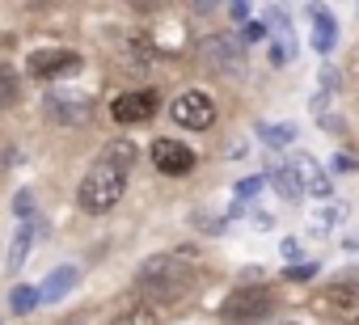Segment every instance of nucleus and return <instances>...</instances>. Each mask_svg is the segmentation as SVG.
<instances>
[{"mask_svg": "<svg viewBox=\"0 0 359 325\" xmlns=\"http://www.w3.org/2000/svg\"><path fill=\"white\" fill-rule=\"evenodd\" d=\"M191 283H195V275L187 266V254H156L135 275V287L148 291L152 300H177Z\"/></svg>", "mask_w": 359, "mask_h": 325, "instance_id": "nucleus-1", "label": "nucleus"}, {"mask_svg": "<svg viewBox=\"0 0 359 325\" xmlns=\"http://www.w3.org/2000/svg\"><path fill=\"white\" fill-rule=\"evenodd\" d=\"M123 191H127V170L123 165H110V160L97 156V165L85 174V182L76 191V203H81V212L102 216V212H110L123 199Z\"/></svg>", "mask_w": 359, "mask_h": 325, "instance_id": "nucleus-2", "label": "nucleus"}, {"mask_svg": "<svg viewBox=\"0 0 359 325\" xmlns=\"http://www.w3.org/2000/svg\"><path fill=\"white\" fill-rule=\"evenodd\" d=\"M271 312H275V296L266 287H237L220 304V321L224 325H262Z\"/></svg>", "mask_w": 359, "mask_h": 325, "instance_id": "nucleus-3", "label": "nucleus"}, {"mask_svg": "<svg viewBox=\"0 0 359 325\" xmlns=\"http://www.w3.org/2000/svg\"><path fill=\"white\" fill-rule=\"evenodd\" d=\"M203 64L220 76H245V43H237L233 34H212L203 43Z\"/></svg>", "mask_w": 359, "mask_h": 325, "instance_id": "nucleus-4", "label": "nucleus"}, {"mask_svg": "<svg viewBox=\"0 0 359 325\" xmlns=\"http://www.w3.org/2000/svg\"><path fill=\"white\" fill-rule=\"evenodd\" d=\"M169 114H173L177 127H187V131H208L216 123V102L203 89H187V93L173 97V110Z\"/></svg>", "mask_w": 359, "mask_h": 325, "instance_id": "nucleus-5", "label": "nucleus"}, {"mask_svg": "<svg viewBox=\"0 0 359 325\" xmlns=\"http://www.w3.org/2000/svg\"><path fill=\"white\" fill-rule=\"evenodd\" d=\"M76 68H81V55L76 51H60V47L30 51V60H26V76H34V81H60V76H72Z\"/></svg>", "mask_w": 359, "mask_h": 325, "instance_id": "nucleus-6", "label": "nucleus"}, {"mask_svg": "<svg viewBox=\"0 0 359 325\" xmlns=\"http://www.w3.org/2000/svg\"><path fill=\"white\" fill-rule=\"evenodd\" d=\"M156 89H131V93H118L114 102H110V118L114 123H148L152 114H156Z\"/></svg>", "mask_w": 359, "mask_h": 325, "instance_id": "nucleus-7", "label": "nucleus"}, {"mask_svg": "<svg viewBox=\"0 0 359 325\" xmlns=\"http://www.w3.org/2000/svg\"><path fill=\"white\" fill-rule=\"evenodd\" d=\"M152 165L165 174V178H187L195 170V152L177 139H152Z\"/></svg>", "mask_w": 359, "mask_h": 325, "instance_id": "nucleus-8", "label": "nucleus"}, {"mask_svg": "<svg viewBox=\"0 0 359 325\" xmlns=\"http://www.w3.org/2000/svg\"><path fill=\"white\" fill-rule=\"evenodd\" d=\"M317 308H330L338 321H346V325H359V283H346V279H338L334 287H325V291L317 296Z\"/></svg>", "mask_w": 359, "mask_h": 325, "instance_id": "nucleus-9", "label": "nucleus"}, {"mask_svg": "<svg viewBox=\"0 0 359 325\" xmlns=\"http://www.w3.org/2000/svg\"><path fill=\"white\" fill-rule=\"evenodd\" d=\"M43 110H47L51 123H64V127L89 123V97H85V93H47Z\"/></svg>", "mask_w": 359, "mask_h": 325, "instance_id": "nucleus-10", "label": "nucleus"}, {"mask_svg": "<svg viewBox=\"0 0 359 325\" xmlns=\"http://www.w3.org/2000/svg\"><path fill=\"white\" fill-rule=\"evenodd\" d=\"M309 22H313V51L317 55H330L334 47H338V22L330 18V9L325 5H309Z\"/></svg>", "mask_w": 359, "mask_h": 325, "instance_id": "nucleus-11", "label": "nucleus"}, {"mask_svg": "<svg viewBox=\"0 0 359 325\" xmlns=\"http://www.w3.org/2000/svg\"><path fill=\"white\" fill-rule=\"evenodd\" d=\"M292 170H296V178H300V186H304L309 195H321V199L330 195V178H325V170L317 165L313 156H304V152L292 156Z\"/></svg>", "mask_w": 359, "mask_h": 325, "instance_id": "nucleus-12", "label": "nucleus"}, {"mask_svg": "<svg viewBox=\"0 0 359 325\" xmlns=\"http://www.w3.org/2000/svg\"><path fill=\"white\" fill-rule=\"evenodd\" d=\"M76 279H81V270H76V266H55V270L47 275V283L39 287V296H43L47 304H55V300H64V296L76 287Z\"/></svg>", "mask_w": 359, "mask_h": 325, "instance_id": "nucleus-13", "label": "nucleus"}, {"mask_svg": "<svg viewBox=\"0 0 359 325\" xmlns=\"http://www.w3.org/2000/svg\"><path fill=\"white\" fill-rule=\"evenodd\" d=\"M34 233H39V228H34L30 220H22V228L13 233V241H9V262H5V266H9V275H18V270L26 266V254H30V241H34Z\"/></svg>", "mask_w": 359, "mask_h": 325, "instance_id": "nucleus-14", "label": "nucleus"}, {"mask_svg": "<svg viewBox=\"0 0 359 325\" xmlns=\"http://www.w3.org/2000/svg\"><path fill=\"white\" fill-rule=\"evenodd\" d=\"M258 139H262L266 148H283V144L296 139V127H292V123H258Z\"/></svg>", "mask_w": 359, "mask_h": 325, "instance_id": "nucleus-15", "label": "nucleus"}, {"mask_svg": "<svg viewBox=\"0 0 359 325\" xmlns=\"http://www.w3.org/2000/svg\"><path fill=\"white\" fill-rule=\"evenodd\" d=\"M271 182H275V191H279V199H287V203H296V199L304 195V186H300V178H296V170H292V165H283V170H275V174H271Z\"/></svg>", "mask_w": 359, "mask_h": 325, "instance_id": "nucleus-16", "label": "nucleus"}, {"mask_svg": "<svg viewBox=\"0 0 359 325\" xmlns=\"http://www.w3.org/2000/svg\"><path fill=\"white\" fill-rule=\"evenodd\" d=\"M18 97H22V81H18V68L0 64V110L18 106Z\"/></svg>", "mask_w": 359, "mask_h": 325, "instance_id": "nucleus-17", "label": "nucleus"}, {"mask_svg": "<svg viewBox=\"0 0 359 325\" xmlns=\"http://www.w3.org/2000/svg\"><path fill=\"white\" fill-rule=\"evenodd\" d=\"M266 26L275 30L279 47H283V51H287V60H292V55H296V34H292V22H287V18H283L279 9H271V13H266Z\"/></svg>", "mask_w": 359, "mask_h": 325, "instance_id": "nucleus-18", "label": "nucleus"}, {"mask_svg": "<svg viewBox=\"0 0 359 325\" xmlns=\"http://www.w3.org/2000/svg\"><path fill=\"white\" fill-rule=\"evenodd\" d=\"M110 325H161V312H156V304H135V308L118 312Z\"/></svg>", "mask_w": 359, "mask_h": 325, "instance_id": "nucleus-19", "label": "nucleus"}, {"mask_svg": "<svg viewBox=\"0 0 359 325\" xmlns=\"http://www.w3.org/2000/svg\"><path fill=\"white\" fill-rule=\"evenodd\" d=\"M102 160L131 170V165H135V144H131V139H114V144H106V148H102Z\"/></svg>", "mask_w": 359, "mask_h": 325, "instance_id": "nucleus-20", "label": "nucleus"}, {"mask_svg": "<svg viewBox=\"0 0 359 325\" xmlns=\"http://www.w3.org/2000/svg\"><path fill=\"white\" fill-rule=\"evenodd\" d=\"M39 300H43V296H39L34 287H26V283H18V287L9 291V308H13V312H34Z\"/></svg>", "mask_w": 359, "mask_h": 325, "instance_id": "nucleus-21", "label": "nucleus"}, {"mask_svg": "<svg viewBox=\"0 0 359 325\" xmlns=\"http://www.w3.org/2000/svg\"><path fill=\"white\" fill-rule=\"evenodd\" d=\"M262 182H266V178H245V182H237V212H241L258 191H262Z\"/></svg>", "mask_w": 359, "mask_h": 325, "instance_id": "nucleus-22", "label": "nucleus"}, {"mask_svg": "<svg viewBox=\"0 0 359 325\" xmlns=\"http://www.w3.org/2000/svg\"><path fill=\"white\" fill-rule=\"evenodd\" d=\"M342 212H346V207H338V203H334V207H325V212H317V216H313V233H325L330 224H338V220H342Z\"/></svg>", "mask_w": 359, "mask_h": 325, "instance_id": "nucleus-23", "label": "nucleus"}, {"mask_svg": "<svg viewBox=\"0 0 359 325\" xmlns=\"http://www.w3.org/2000/svg\"><path fill=\"white\" fill-rule=\"evenodd\" d=\"M13 216H18V220H34V195H30V191H22V195L13 199Z\"/></svg>", "mask_w": 359, "mask_h": 325, "instance_id": "nucleus-24", "label": "nucleus"}, {"mask_svg": "<svg viewBox=\"0 0 359 325\" xmlns=\"http://www.w3.org/2000/svg\"><path fill=\"white\" fill-rule=\"evenodd\" d=\"M313 275H317V266H313V262H304V266H287V270H283V279H287V283H309Z\"/></svg>", "mask_w": 359, "mask_h": 325, "instance_id": "nucleus-25", "label": "nucleus"}, {"mask_svg": "<svg viewBox=\"0 0 359 325\" xmlns=\"http://www.w3.org/2000/svg\"><path fill=\"white\" fill-rule=\"evenodd\" d=\"M266 39V22H250L245 26V43H262Z\"/></svg>", "mask_w": 359, "mask_h": 325, "instance_id": "nucleus-26", "label": "nucleus"}, {"mask_svg": "<svg viewBox=\"0 0 359 325\" xmlns=\"http://www.w3.org/2000/svg\"><path fill=\"white\" fill-rule=\"evenodd\" d=\"M229 13H233V22H245L250 18V0H229Z\"/></svg>", "mask_w": 359, "mask_h": 325, "instance_id": "nucleus-27", "label": "nucleus"}, {"mask_svg": "<svg viewBox=\"0 0 359 325\" xmlns=\"http://www.w3.org/2000/svg\"><path fill=\"white\" fill-rule=\"evenodd\" d=\"M279 254H283V262H296V258H300V241H292V237H287V241L279 245Z\"/></svg>", "mask_w": 359, "mask_h": 325, "instance_id": "nucleus-28", "label": "nucleus"}, {"mask_svg": "<svg viewBox=\"0 0 359 325\" xmlns=\"http://www.w3.org/2000/svg\"><path fill=\"white\" fill-rule=\"evenodd\" d=\"M165 0H131V9H140V13H152V9H161Z\"/></svg>", "mask_w": 359, "mask_h": 325, "instance_id": "nucleus-29", "label": "nucleus"}, {"mask_svg": "<svg viewBox=\"0 0 359 325\" xmlns=\"http://www.w3.org/2000/svg\"><path fill=\"white\" fill-rule=\"evenodd\" d=\"M195 9L199 13H212V9H220V0H195Z\"/></svg>", "mask_w": 359, "mask_h": 325, "instance_id": "nucleus-30", "label": "nucleus"}]
</instances>
